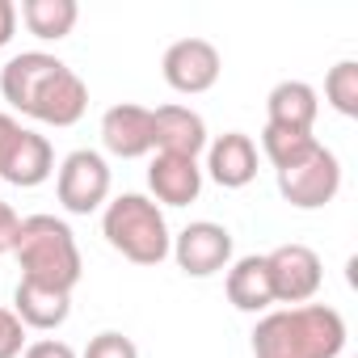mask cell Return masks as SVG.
<instances>
[{
  "mask_svg": "<svg viewBox=\"0 0 358 358\" xmlns=\"http://www.w3.org/2000/svg\"><path fill=\"white\" fill-rule=\"evenodd\" d=\"M324 101L341 114V118H358V64L341 59L329 68L324 76Z\"/></svg>",
  "mask_w": 358,
  "mask_h": 358,
  "instance_id": "obj_21",
  "label": "cell"
},
{
  "mask_svg": "<svg viewBox=\"0 0 358 358\" xmlns=\"http://www.w3.org/2000/svg\"><path fill=\"white\" fill-rule=\"evenodd\" d=\"M101 236L114 253H122L135 266H160L173 249L164 211L148 194H118L101 211Z\"/></svg>",
  "mask_w": 358,
  "mask_h": 358,
  "instance_id": "obj_3",
  "label": "cell"
},
{
  "mask_svg": "<svg viewBox=\"0 0 358 358\" xmlns=\"http://www.w3.org/2000/svg\"><path fill=\"white\" fill-rule=\"evenodd\" d=\"M13 257L22 266V278L51 287V291H68V295L76 291V282L85 274L80 245H76L72 228L55 215H26L17 245H13Z\"/></svg>",
  "mask_w": 358,
  "mask_h": 358,
  "instance_id": "obj_2",
  "label": "cell"
},
{
  "mask_svg": "<svg viewBox=\"0 0 358 358\" xmlns=\"http://www.w3.org/2000/svg\"><path fill=\"white\" fill-rule=\"evenodd\" d=\"M316 148H320V139L312 131H287V127H270V122L262 131V152H266V160L278 173L291 169V164H299V160H308Z\"/></svg>",
  "mask_w": 358,
  "mask_h": 358,
  "instance_id": "obj_20",
  "label": "cell"
},
{
  "mask_svg": "<svg viewBox=\"0 0 358 358\" xmlns=\"http://www.w3.org/2000/svg\"><path fill=\"white\" fill-rule=\"evenodd\" d=\"M55 173V152H51V139L38 135V131H22V139L13 143L5 169H0V182L9 186H22V190H34L43 186L47 177Z\"/></svg>",
  "mask_w": 358,
  "mask_h": 358,
  "instance_id": "obj_15",
  "label": "cell"
},
{
  "mask_svg": "<svg viewBox=\"0 0 358 358\" xmlns=\"http://www.w3.org/2000/svg\"><path fill=\"white\" fill-rule=\"evenodd\" d=\"M207 173L224 190H245L257 177V143L245 131H224L207 143Z\"/></svg>",
  "mask_w": 358,
  "mask_h": 358,
  "instance_id": "obj_12",
  "label": "cell"
},
{
  "mask_svg": "<svg viewBox=\"0 0 358 358\" xmlns=\"http://www.w3.org/2000/svg\"><path fill=\"white\" fill-rule=\"evenodd\" d=\"M224 291H228V303L236 312H270L274 308V287H270V270H266V257L249 253L241 262L228 266V278H224Z\"/></svg>",
  "mask_w": 358,
  "mask_h": 358,
  "instance_id": "obj_17",
  "label": "cell"
},
{
  "mask_svg": "<svg viewBox=\"0 0 358 358\" xmlns=\"http://www.w3.org/2000/svg\"><path fill=\"white\" fill-rule=\"evenodd\" d=\"M80 358H139V345H135L127 333L106 329V333L89 337V345H85V354H80Z\"/></svg>",
  "mask_w": 358,
  "mask_h": 358,
  "instance_id": "obj_22",
  "label": "cell"
},
{
  "mask_svg": "<svg viewBox=\"0 0 358 358\" xmlns=\"http://www.w3.org/2000/svg\"><path fill=\"white\" fill-rule=\"evenodd\" d=\"M55 194L68 215H93L110 203V164L93 148H76L59 160Z\"/></svg>",
  "mask_w": 358,
  "mask_h": 358,
  "instance_id": "obj_4",
  "label": "cell"
},
{
  "mask_svg": "<svg viewBox=\"0 0 358 358\" xmlns=\"http://www.w3.org/2000/svg\"><path fill=\"white\" fill-rule=\"evenodd\" d=\"M173 262L190 278H211L232 266V232L215 220H194L173 236Z\"/></svg>",
  "mask_w": 358,
  "mask_h": 358,
  "instance_id": "obj_7",
  "label": "cell"
},
{
  "mask_svg": "<svg viewBox=\"0 0 358 358\" xmlns=\"http://www.w3.org/2000/svg\"><path fill=\"white\" fill-rule=\"evenodd\" d=\"M337 190H341V164H337V156L324 143L308 160H299V164L278 173V194L295 211H320V207H329L337 199Z\"/></svg>",
  "mask_w": 358,
  "mask_h": 358,
  "instance_id": "obj_6",
  "label": "cell"
},
{
  "mask_svg": "<svg viewBox=\"0 0 358 358\" xmlns=\"http://www.w3.org/2000/svg\"><path fill=\"white\" fill-rule=\"evenodd\" d=\"M22 22L34 38L43 43H59L76 30V17H80V5L76 0H22Z\"/></svg>",
  "mask_w": 358,
  "mask_h": 358,
  "instance_id": "obj_19",
  "label": "cell"
},
{
  "mask_svg": "<svg viewBox=\"0 0 358 358\" xmlns=\"http://www.w3.org/2000/svg\"><path fill=\"white\" fill-rule=\"evenodd\" d=\"M345 320L329 303H299L266 312L253 329V358H337L345 350Z\"/></svg>",
  "mask_w": 358,
  "mask_h": 358,
  "instance_id": "obj_1",
  "label": "cell"
},
{
  "mask_svg": "<svg viewBox=\"0 0 358 358\" xmlns=\"http://www.w3.org/2000/svg\"><path fill=\"white\" fill-rule=\"evenodd\" d=\"M22 122L13 118V114H0V169H5V160H9V152H13V143L22 139Z\"/></svg>",
  "mask_w": 358,
  "mask_h": 358,
  "instance_id": "obj_26",
  "label": "cell"
},
{
  "mask_svg": "<svg viewBox=\"0 0 358 358\" xmlns=\"http://www.w3.org/2000/svg\"><path fill=\"white\" fill-rule=\"evenodd\" d=\"M160 72H164V85L173 93H186V97H199L207 89H215L220 72H224V59H220V47L207 43V38H177L164 59H160Z\"/></svg>",
  "mask_w": 358,
  "mask_h": 358,
  "instance_id": "obj_8",
  "label": "cell"
},
{
  "mask_svg": "<svg viewBox=\"0 0 358 358\" xmlns=\"http://www.w3.org/2000/svg\"><path fill=\"white\" fill-rule=\"evenodd\" d=\"M320 114V97L308 80H278L266 97V122L287 131H312Z\"/></svg>",
  "mask_w": 358,
  "mask_h": 358,
  "instance_id": "obj_16",
  "label": "cell"
},
{
  "mask_svg": "<svg viewBox=\"0 0 358 358\" xmlns=\"http://www.w3.org/2000/svg\"><path fill=\"white\" fill-rule=\"evenodd\" d=\"M22 358H80L68 341H59V337H43V341H34V345H26L22 350Z\"/></svg>",
  "mask_w": 358,
  "mask_h": 358,
  "instance_id": "obj_24",
  "label": "cell"
},
{
  "mask_svg": "<svg viewBox=\"0 0 358 358\" xmlns=\"http://www.w3.org/2000/svg\"><path fill=\"white\" fill-rule=\"evenodd\" d=\"M85 110H89V85L68 64H59L47 76V85L38 89V97L30 101L26 114L38 118V122H47V127H76L85 118Z\"/></svg>",
  "mask_w": 358,
  "mask_h": 358,
  "instance_id": "obj_9",
  "label": "cell"
},
{
  "mask_svg": "<svg viewBox=\"0 0 358 358\" xmlns=\"http://www.w3.org/2000/svg\"><path fill=\"white\" fill-rule=\"evenodd\" d=\"M17 34V5L13 0H0V47H9Z\"/></svg>",
  "mask_w": 358,
  "mask_h": 358,
  "instance_id": "obj_27",
  "label": "cell"
},
{
  "mask_svg": "<svg viewBox=\"0 0 358 358\" xmlns=\"http://www.w3.org/2000/svg\"><path fill=\"white\" fill-rule=\"evenodd\" d=\"M13 316H17L26 329L51 333V329H59V324L72 316V295H68V291H51V287H38V282L22 278V282H17V291H13Z\"/></svg>",
  "mask_w": 358,
  "mask_h": 358,
  "instance_id": "obj_18",
  "label": "cell"
},
{
  "mask_svg": "<svg viewBox=\"0 0 358 358\" xmlns=\"http://www.w3.org/2000/svg\"><path fill=\"white\" fill-rule=\"evenodd\" d=\"M59 64H64V59H55V55H47V51H22V55H13L5 68H0V93H5V101L26 114L30 101L38 97V89L47 85V76H51Z\"/></svg>",
  "mask_w": 358,
  "mask_h": 358,
  "instance_id": "obj_14",
  "label": "cell"
},
{
  "mask_svg": "<svg viewBox=\"0 0 358 358\" xmlns=\"http://www.w3.org/2000/svg\"><path fill=\"white\" fill-rule=\"evenodd\" d=\"M266 270H270V287H274V303H287V308H299V303H312L320 282H324V266H320V253L291 241V245H278L266 253Z\"/></svg>",
  "mask_w": 358,
  "mask_h": 358,
  "instance_id": "obj_5",
  "label": "cell"
},
{
  "mask_svg": "<svg viewBox=\"0 0 358 358\" xmlns=\"http://www.w3.org/2000/svg\"><path fill=\"white\" fill-rule=\"evenodd\" d=\"M17 232H22V215H17L9 203H0V253H13Z\"/></svg>",
  "mask_w": 358,
  "mask_h": 358,
  "instance_id": "obj_25",
  "label": "cell"
},
{
  "mask_svg": "<svg viewBox=\"0 0 358 358\" xmlns=\"http://www.w3.org/2000/svg\"><path fill=\"white\" fill-rule=\"evenodd\" d=\"M101 143L118 160H139L152 152V110L122 101L101 114Z\"/></svg>",
  "mask_w": 358,
  "mask_h": 358,
  "instance_id": "obj_11",
  "label": "cell"
},
{
  "mask_svg": "<svg viewBox=\"0 0 358 358\" xmlns=\"http://www.w3.org/2000/svg\"><path fill=\"white\" fill-rule=\"evenodd\" d=\"M207 122L199 110L190 106H156L152 110V152H164V156H190L199 160V152L207 148Z\"/></svg>",
  "mask_w": 358,
  "mask_h": 358,
  "instance_id": "obj_10",
  "label": "cell"
},
{
  "mask_svg": "<svg viewBox=\"0 0 358 358\" xmlns=\"http://www.w3.org/2000/svg\"><path fill=\"white\" fill-rule=\"evenodd\" d=\"M148 190L156 194V207H190L203 194V169L190 156H164L156 152L148 164Z\"/></svg>",
  "mask_w": 358,
  "mask_h": 358,
  "instance_id": "obj_13",
  "label": "cell"
},
{
  "mask_svg": "<svg viewBox=\"0 0 358 358\" xmlns=\"http://www.w3.org/2000/svg\"><path fill=\"white\" fill-rule=\"evenodd\" d=\"M26 350V324L13 316V308H0V358H17Z\"/></svg>",
  "mask_w": 358,
  "mask_h": 358,
  "instance_id": "obj_23",
  "label": "cell"
}]
</instances>
